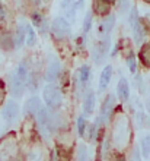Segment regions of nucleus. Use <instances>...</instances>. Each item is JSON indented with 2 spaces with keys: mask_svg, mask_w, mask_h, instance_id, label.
<instances>
[{
  "mask_svg": "<svg viewBox=\"0 0 150 161\" xmlns=\"http://www.w3.org/2000/svg\"><path fill=\"white\" fill-rule=\"evenodd\" d=\"M131 123L128 117L125 114H118L117 119L114 120L112 127V136H111V142H114V147L117 151H124L131 142Z\"/></svg>",
  "mask_w": 150,
  "mask_h": 161,
  "instance_id": "1",
  "label": "nucleus"
},
{
  "mask_svg": "<svg viewBox=\"0 0 150 161\" xmlns=\"http://www.w3.org/2000/svg\"><path fill=\"white\" fill-rule=\"evenodd\" d=\"M26 80H28V69L25 63H22L10 73L9 78V88L13 97H21L23 94L26 88Z\"/></svg>",
  "mask_w": 150,
  "mask_h": 161,
  "instance_id": "2",
  "label": "nucleus"
},
{
  "mask_svg": "<svg viewBox=\"0 0 150 161\" xmlns=\"http://www.w3.org/2000/svg\"><path fill=\"white\" fill-rule=\"evenodd\" d=\"M35 116H37L38 127H39L41 135L44 136L47 141H48V139H50V136L55 132V126H57L55 119L50 114V113H48V110H47V108H44V107H41Z\"/></svg>",
  "mask_w": 150,
  "mask_h": 161,
  "instance_id": "3",
  "label": "nucleus"
},
{
  "mask_svg": "<svg viewBox=\"0 0 150 161\" xmlns=\"http://www.w3.org/2000/svg\"><path fill=\"white\" fill-rule=\"evenodd\" d=\"M42 95H44V101H45L47 107L50 108V110L53 111H57L61 107L63 104V95H61V91H60L59 85L55 84H48L44 88V92H42Z\"/></svg>",
  "mask_w": 150,
  "mask_h": 161,
  "instance_id": "4",
  "label": "nucleus"
},
{
  "mask_svg": "<svg viewBox=\"0 0 150 161\" xmlns=\"http://www.w3.org/2000/svg\"><path fill=\"white\" fill-rule=\"evenodd\" d=\"M0 161H21L19 151L12 138H4L0 142Z\"/></svg>",
  "mask_w": 150,
  "mask_h": 161,
  "instance_id": "5",
  "label": "nucleus"
},
{
  "mask_svg": "<svg viewBox=\"0 0 150 161\" xmlns=\"http://www.w3.org/2000/svg\"><path fill=\"white\" fill-rule=\"evenodd\" d=\"M114 107H115V97L112 94H108L105 97L102 106H101V111H99V117L96 119V122L101 125H106L112 120V113H114Z\"/></svg>",
  "mask_w": 150,
  "mask_h": 161,
  "instance_id": "6",
  "label": "nucleus"
},
{
  "mask_svg": "<svg viewBox=\"0 0 150 161\" xmlns=\"http://www.w3.org/2000/svg\"><path fill=\"white\" fill-rule=\"evenodd\" d=\"M51 34L55 40H66L71 34V26L64 18H57L54 19L51 25Z\"/></svg>",
  "mask_w": 150,
  "mask_h": 161,
  "instance_id": "7",
  "label": "nucleus"
},
{
  "mask_svg": "<svg viewBox=\"0 0 150 161\" xmlns=\"http://www.w3.org/2000/svg\"><path fill=\"white\" fill-rule=\"evenodd\" d=\"M85 0H61V9L63 12L66 13V21L70 24V22H75L76 15L79 10L83 9Z\"/></svg>",
  "mask_w": 150,
  "mask_h": 161,
  "instance_id": "8",
  "label": "nucleus"
},
{
  "mask_svg": "<svg viewBox=\"0 0 150 161\" xmlns=\"http://www.w3.org/2000/svg\"><path fill=\"white\" fill-rule=\"evenodd\" d=\"M130 25L133 28V32H134V41L140 44L144 38V30H143L142 24H140V19H138V13H137V9L134 8L131 10V15H130Z\"/></svg>",
  "mask_w": 150,
  "mask_h": 161,
  "instance_id": "9",
  "label": "nucleus"
},
{
  "mask_svg": "<svg viewBox=\"0 0 150 161\" xmlns=\"http://www.w3.org/2000/svg\"><path fill=\"white\" fill-rule=\"evenodd\" d=\"M108 50H109V40H104V41L98 42L95 47H93V51H92V56H93V60L95 63H102L108 54Z\"/></svg>",
  "mask_w": 150,
  "mask_h": 161,
  "instance_id": "10",
  "label": "nucleus"
},
{
  "mask_svg": "<svg viewBox=\"0 0 150 161\" xmlns=\"http://www.w3.org/2000/svg\"><path fill=\"white\" fill-rule=\"evenodd\" d=\"M18 116H19V106H18L16 103L13 101H8L4 103V107H3V119L4 122L8 123H13L15 120L18 119Z\"/></svg>",
  "mask_w": 150,
  "mask_h": 161,
  "instance_id": "11",
  "label": "nucleus"
},
{
  "mask_svg": "<svg viewBox=\"0 0 150 161\" xmlns=\"http://www.w3.org/2000/svg\"><path fill=\"white\" fill-rule=\"evenodd\" d=\"M60 72H61V64H60V62L55 59V57H51L50 63H48V68H47V72H45V79L51 84V82H54V80L59 79Z\"/></svg>",
  "mask_w": 150,
  "mask_h": 161,
  "instance_id": "12",
  "label": "nucleus"
},
{
  "mask_svg": "<svg viewBox=\"0 0 150 161\" xmlns=\"http://www.w3.org/2000/svg\"><path fill=\"white\" fill-rule=\"evenodd\" d=\"M41 107H42L41 100L38 97H32L26 101L25 107H23V114H25L26 117H32V116L37 114L38 110H39Z\"/></svg>",
  "mask_w": 150,
  "mask_h": 161,
  "instance_id": "13",
  "label": "nucleus"
},
{
  "mask_svg": "<svg viewBox=\"0 0 150 161\" xmlns=\"http://www.w3.org/2000/svg\"><path fill=\"white\" fill-rule=\"evenodd\" d=\"M117 95H118V98L121 100V103L128 101V98H130V85H128V82H127L125 78H121L120 82H118V85H117Z\"/></svg>",
  "mask_w": 150,
  "mask_h": 161,
  "instance_id": "14",
  "label": "nucleus"
},
{
  "mask_svg": "<svg viewBox=\"0 0 150 161\" xmlns=\"http://www.w3.org/2000/svg\"><path fill=\"white\" fill-rule=\"evenodd\" d=\"M95 108V94L93 91H88V94L85 95V101H83V116H91L93 113Z\"/></svg>",
  "mask_w": 150,
  "mask_h": 161,
  "instance_id": "15",
  "label": "nucleus"
},
{
  "mask_svg": "<svg viewBox=\"0 0 150 161\" xmlns=\"http://www.w3.org/2000/svg\"><path fill=\"white\" fill-rule=\"evenodd\" d=\"M114 75V69L112 66H105V69L101 72V78H99V89H105L109 85L111 79H112Z\"/></svg>",
  "mask_w": 150,
  "mask_h": 161,
  "instance_id": "16",
  "label": "nucleus"
},
{
  "mask_svg": "<svg viewBox=\"0 0 150 161\" xmlns=\"http://www.w3.org/2000/svg\"><path fill=\"white\" fill-rule=\"evenodd\" d=\"M93 10H95L98 15H109V10H111V3L106 2V0H93Z\"/></svg>",
  "mask_w": 150,
  "mask_h": 161,
  "instance_id": "17",
  "label": "nucleus"
},
{
  "mask_svg": "<svg viewBox=\"0 0 150 161\" xmlns=\"http://www.w3.org/2000/svg\"><path fill=\"white\" fill-rule=\"evenodd\" d=\"M77 82H79L82 88L91 82V69H89V66H82L77 70Z\"/></svg>",
  "mask_w": 150,
  "mask_h": 161,
  "instance_id": "18",
  "label": "nucleus"
},
{
  "mask_svg": "<svg viewBox=\"0 0 150 161\" xmlns=\"http://www.w3.org/2000/svg\"><path fill=\"white\" fill-rule=\"evenodd\" d=\"M114 24H115V16H114V15H108L104 21L101 22L99 32L101 34H104V35H108L109 32H111V30L114 28Z\"/></svg>",
  "mask_w": 150,
  "mask_h": 161,
  "instance_id": "19",
  "label": "nucleus"
},
{
  "mask_svg": "<svg viewBox=\"0 0 150 161\" xmlns=\"http://www.w3.org/2000/svg\"><path fill=\"white\" fill-rule=\"evenodd\" d=\"M138 57H140V62L143 63V66L150 69V44H143L140 51H138Z\"/></svg>",
  "mask_w": 150,
  "mask_h": 161,
  "instance_id": "20",
  "label": "nucleus"
},
{
  "mask_svg": "<svg viewBox=\"0 0 150 161\" xmlns=\"http://www.w3.org/2000/svg\"><path fill=\"white\" fill-rule=\"evenodd\" d=\"M13 47H15V44H13V38L10 37V34L2 31L0 32V48H3V50H12Z\"/></svg>",
  "mask_w": 150,
  "mask_h": 161,
  "instance_id": "21",
  "label": "nucleus"
},
{
  "mask_svg": "<svg viewBox=\"0 0 150 161\" xmlns=\"http://www.w3.org/2000/svg\"><path fill=\"white\" fill-rule=\"evenodd\" d=\"M23 41H25V26L19 25L16 30V35H15V38H13V44H15V47H22V44H23Z\"/></svg>",
  "mask_w": 150,
  "mask_h": 161,
  "instance_id": "22",
  "label": "nucleus"
},
{
  "mask_svg": "<svg viewBox=\"0 0 150 161\" xmlns=\"http://www.w3.org/2000/svg\"><path fill=\"white\" fill-rule=\"evenodd\" d=\"M140 154H142L144 158H147L149 160L150 158V135L144 136L142 141V145H140Z\"/></svg>",
  "mask_w": 150,
  "mask_h": 161,
  "instance_id": "23",
  "label": "nucleus"
},
{
  "mask_svg": "<svg viewBox=\"0 0 150 161\" xmlns=\"http://www.w3.org/2000/svg\"><path fill=\"white\" fill-rule=\"evenodd\" d=\"M25 37H26V44H28V46H34V44H35L37 37H35V31L32 30L31 25L25 26Z\"/></svg>",
  "mask_w": 150,
  "mask_h": 161,
  "instance_id": "24",
  "label": "nucleus"
},
{
  "mask_svg": "<svg viewBox=\"0 0 150 161\" xmlns=\"http://www.w3.org/2000/svg\"><path fill=\"white\" fill-rule=\"evenodd\" d=\"M86 119H85V116H79L77 117V133H79L80 138H83L85 136V130H86Z\"/></svg>",
  "mask_w": 150,
  "mask_h": 161,
  "instance_id": "25",
  "label": "nucleus"
},
{
  "mask_svg": "<svg viewBox=\"0 0 150 161\" xmlns=\"http://www.w3.org/2000/svg\"><path fill=\"white\" fill-rule=\"evenodd\" d=\"M26 161H44V155H42L41 149H32L28 154V160Z\"/></svg>",
  "mask_w": 150,
  "mask_h": 161,
  "instance_id": "26",
  "label": "nucleus"
},
{
  "mask_svg": "<svg viewBox=\"0 0 150 161\" xmlns=\"http://www.w3.org/2000/svg\"><path fill=\"white\" fill-rule=\"evenodd\" d=\"M77 161H89L88 149H86L85 145H79L77 147Z\"/></svg>",
  "mask_w": 150,
  "mask_h": 161,
  "instance_id": "27",
  "label": "nucleus"
},
{
  "mask_svg": "<svg viewBox=\"0 0 150 161\" xmlns=\"http://www.w3.org/2000/svg\"><path fill=\"white\" fill-rule=\"evenodd\" d=\"M127 64H128L130 72L131 73L137 72V60H136V56L134 54H130L128 57H127Z\"/></svg>",
  "mask_w": 150,
  "mask_h": 161,
  "instance_id": "28",
  "label": "nucleus"
},
{
  "mask_svg": "<svg viewBox=\"0 0 150 161\" xmlns=\"http://www.w3.org/2000/svg\"><path fill=\"white\" fill-rule=\"evenodd\" d=\"M6 84H4L3 79H0V107L4 104V100H6Z\"/></svg>",
  "mask_w": 150,
  "mask_h": 161,
  "instance_id": "29",
  "label": "nucleus"
},
{
  "mask_svg": "<svg viewBox=\"0 0 150 161\" xmlns=\"http://www.w3.org/2000/svg\"><path fill=\"white\" fill-rule=\"evenodd\" d=\"M92 28V12H88L83 21V32H88Z\"/></svg>",
  "mask_w": 150,
  "mask_h": 161,
  "instance_id": "30",
  "label": "nucleus"
},
{
  "mask_svg": "<svg viewBox=\"0 0 150 161\" xmlns=\"http://www.w3.org/2000/svg\"><path fill=\"white\" fill-rule=\"evenodd\" d=\"M130 161H142V154H140V149L136 145L131 151V157H130Z\"/></svg>",
  "mask_w": 150,
  "mask_h": 161,
  "instance_id": "31",
  "label": "nucleus"
},
{
  "mask_svg": "<svg viewBox=\"0 0 150 161\" xmlns=\"http://www.w3.org/2000/svg\"><path fill=\"white\" fill-rule=\"evenodd\" d=\"M50 161H60V148H59V147L53 148V151H51V160Z\"/></svg>",
  "mask_w": 150,
  "mask_h": 161,
  "instance_id": "32",
  "label": "nucleus"
},
{
  "mask_svg": "<svg viewBox=\"0 0 150 161\" xmlns=\"http://www.w3.org/2000/svg\"><path fill=\"white\" fill-rule=\"evenodd\" d=\"M32 21L35 25H41V22H42V18L38 15V13H34L32 15Z\"/></svg>",
  "mask_w": 150,
  "mask_h": 161,
  "instance_id": "33",
  "label": "nucleus"
},
{
  "mask_svg": "<svg viewBox=\"0 0 150 161\" xmlns=\"http://www.w3.org/2000/svg\"><path fill=\"white\" fill-rule=\"evenodd\" d=\"M4 18H6V12H4L3 4L0 3V21H4Z\"/></svg>",
  "mask_w": 150,
  "mask_h": 161,
  "instance_id": "34",
  "label": "nucleus"
},
{
  "mask_svg": "<svg viewBox=\"0 0 150 161\" xmlns=\"http://www.w3.org/2000/svg\"><path fill=\"white\" fill-rule=\"evenodd\" d=\"M117 161H127V160H125V157L122 155V154H120V155L117 157Z\"/></svg>",
  "mask_w": 150,
  "mask_h": 161,
  "instance_id": "35",
  "label": "nucleus"
},
{
  "mask_svg": "<svg viewBox=\"0 0 150 161\" xmlns=\"http://www.w3.org/2000/svg\"><path fill=\"white\" fill-rule=\"evenodd\" d=\"M146 107H147V111H149V116H150V97H149V100H147V103H146Z\"/></svg>",
  "mask_w": 150,
  "mask_h": 161,
  "instance_id": "36",
  "label": "nucleus"
},
{
  "mask_svg": "<svg viewBox=\"0 0 150 161\" xmlns=\"http://www.w3.org/2000/svg\"><path fill=\"white\" fill-rule=\"evenodd\" d=\"M34 3H39V0H32Z\"/></svg>",
  "mask_w": 150,
  "mask_h": 161,
  "instance_id": "37",
  "label": "nucleus"
},
{
  "mask_svg": "<svg viewBox=\"0 0 150 161\" xmlns=\"http://www.w3.org/2000/svg\"><path fill=\"white\" fill-rule=\"evenodd\" d=\"M106 2H109V3H112V2H115V0H106Z\"/></svg>",
  "mask_w": 150,
  "mask_h": 161,
  "instance_id": "38",
  "label": "nucleus"
},
{
  "mask_svg": "<svg viewBox=\"0 0 150 161\" xmlns=\"http://www.w3.org/2000/svg\"><path fill=\"white\" fill-rule=\"evenodd\" d=\"M144 2H147V3H150V0H144Z\"/></svg>",
  "mask_w": 150,
  "mask_h": 161,
  "instance_id": "39",
  "label": "nucleus"
}]
</instances>
